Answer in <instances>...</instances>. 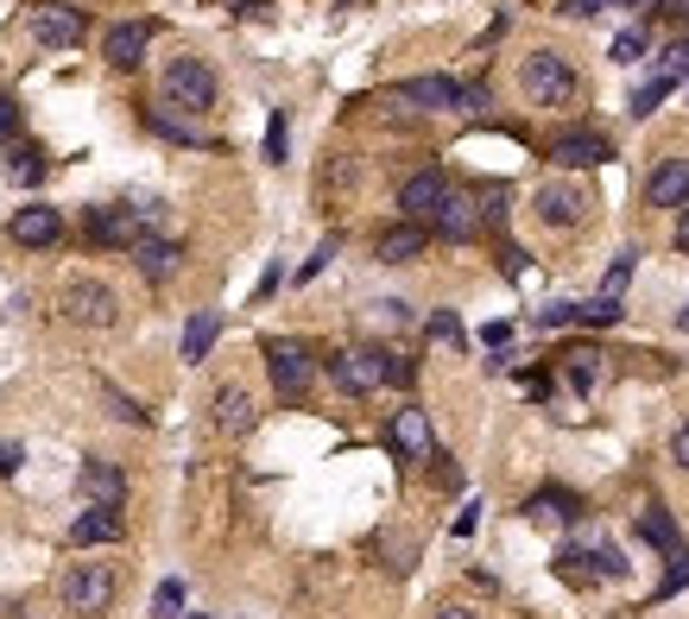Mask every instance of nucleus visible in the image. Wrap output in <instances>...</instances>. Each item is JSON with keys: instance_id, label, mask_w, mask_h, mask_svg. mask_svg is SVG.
<instances>
[{"instance_id": "obj_1", "label": "nucleus", "mask_w": 689, "mask_h": 619, "mask_svg": "<svg viewBox=\"0 0 689 619\" xmlns=\"http://www.w3.org/2000/svg\"><path fill=\"white\" fill-rule=\"evenodd\" d=\"M329 373L342 392H380V386H412V361L393 348H348V354H329Z\"/></svg>"}, {"instance_id": "obj_2", "label": "nucleus", "mask_w": 689, "mask_h": 619, "mask_svg": "<svg viewBox=\"0 0 689 619\" xmlns=\"http://www.w3.org/2000/svg\"><path fill=\"white\" fill-rule=\"evenodd\" d=\"M519 89L538 101V108H570L582 96V77L570 70V58H557V51H532V58L519 63Z\"/></svg>"}, {"instance_id": "obj_3", "label": "nucleus", "mask_w": 689, "mask_h": 619, "mask_svg": "<svg viewBox=\"0 0 689 619\" xmlns=\"http://www.w3.org/2000/svg\"><path fill=\"white\" fill-rule=\"evenodd\" d=\"M115 595H120V581L108 562H77V569H63V581H58V600L77 619H101L115 607Z\"/></svg>"}, {"instance_id": "obj_4", "label": "nucleus", "mask_w": 689, "mask_h": 619, "mask_svg": "<svg viewBox=\"0 0 689 619\" xmlns=\"http://www.w3.org/2000/svg\"><path fill=\"white\" fill-rule=\"evenodd\" d=\"M158 89H165V101L184 108V115H209V108H216V70L203 58H171L165 77H158Z\"/></svg>"}, {"instance_id": "obj_5", "label": "nucleus", "mask_w": 689, "mask_h": 619, "mask_svg": "<svg viewBox=\"0 0 689 619\" xmlns=\"http://www.w3.org/2000/svg\"><path fill=\"white\" fill-rule=\"evenodd\" d=\"M58 310L70 323H82V330H115L120 323V297H115V285H101V278H70V285L58 291Z\"/></svg>"}, {"instance_id": "obj_6", "label": "nucleus", "mask_w": 689, "mask_h": 619, "mask_svg": "<svg viewBox=\"0 0 689 619\" xmlns=\"http://www.w3.org/2000/svg\"><path fill=\"white\" fill-rule=\"evenodd\" d=\"M398 96L417 101V108H431V115H443V108H455V115L488 108V89H462V82H450V77H412V82H398Z\"/></svg>"}, {"instance_id": "obj_7", "label": "nucleus", "mask_w": 689, "mask_h": 619, "mask_svg": "<svg viewBox=\"0 0 689 619\" xmlns=\"http://www.w3.org/2000/svg\"><path fill=\"white\" fill-rule=\"evenodd\" d=\"M266 373H273V386H278V399H304L311 392V380H316V361H311V348L304 342H266Z\"/></svg>"}, {"instance_id": "obj_8", "label": "nucleus", "mask_w": 689, "mask_h": 619, "mask_svg": "<svg viewBox=\"0 0 689 619\" xmlns=\"http://www.w3.org/2000/svg\"><path fill=\"white\" fill-rule=\"evenodd\" d=\"M639 531H646V538L665 550V562H670L665 595H677V588L689 581V543H683V531H677V519H670L665 505H646V512H639Z\"/></svg>"}, {"instance_id": "obj_9", "label": "nucleus", "mask_w": 689, "mask_h": 619, "mask_svg": "<svg viewBox=\"0 0 689 619\" xmlns=\"http://www.w3.org/2000/svg\"><path fill=\"white\" fill-rule=\"evenodd\" d=\"M82 32H89L82 7H63V0H45V7H32V39L51 45V51H70V45H82Z\"/></svg>"}, {"instance_id": "obj_10", "label": "nucleus", "mask_w": 689, "mask_h": 619, "mask_svg": "<svg viewBox=\"0 0 689 619\" xmlns=\"http://www.w3.org/2000/svg\"><path fill=\"white\" fill-rule=\"evenodd\" d=\"M443 196H450V177L443 171H417V177H405V190H398V209H405V222H431L436 209H443Z\"/></svg>"}, {"instance_id": "obj_11", "label": "nucleus", "mask_w": 689, "mask_h": 619, "mask_svg": "<svg viewBox=\"0 0 689 619\" xmlns=\"http://www.w3.org/2000/svg\"><path fill=\"white\" fill-rule=\"evenodd\" d=\"M7 234H13L20 247H58V240H63V215L51 209V203H26V209L7 222Z\"/></svg>"}, {"instance_id": "obj_12", "label": "nucleus", "mask_w": 689, "mask_h": 619, "mask_svg": "<svg viewBox=\"0 0 689 619\" xmlns=\"http://www.w3.org/2000/svg\"><path fill=\"white\" fill-rule=\"evenodd\" d=\"M393 449H398V455H405V462H431V455H436L431 411H417V405L393 411Z\"/></svg>"}, {"instance_id": "obj_13", "label": "nucleus", "mask_w": 689, "mask_h": 619, "mask_svg": "<svg viewBox=\"0 0 689 619\" xmlns=\"http://www.w3.org/2000/svg\"><path fill=\"white\" fill-rule=\"evenodd\" d=\"M152 32H158L152 20L115 26V32H108V45H101V58L115 63V70H139V63H146V45H152Z\"/></svg>"}, {"instance_id": "obj_14", "label": "nucleus", "mask_w": 689, "mask_h": 619, "mask_svg": "<svg viewBox=\"0 0 689 619\" xmlns=\"http://www.w3.org/2000/svg\"><path fill=\"white\" fill-rule=\"evenodd\" d=\"M651 209H683L689 203V158H658V171L646 177Z\"/></svg>"}, {"instance_id": "obj_15", "label": "nucleus", "mask_w": 689, "mask_h": 619, "mask_svg": "<svg viewBox=\"0 0 689 619\" xmlns=\"http://www.w3.org/2000/svg\"><path fill=\"white\" fill-rule=\"evenodd\" d=\"M613 146L601 134H563L551 139V165H563V171H589V165H608Z\"/></svg>"}, {"instance_id": "obj_16", "label": "nucleus", "mask_w": 689, "mask_h": 619, "mask_svg": "<svg viewBox=\"0 0 689 619\" xmlns=\"http://www.w3.org/2000/svg\"><path fill=\"white\" fill-rule=\"evenodd\" d=\"M431 228L443 234V240H474V234H481V203L462 196V190H450L443 196V209L431 215Z\"/></svg>"}, {"instance_id": "obj_17", "label": "nucleus", "mask_w": 689, "mask_h": 619, "mask_svg": "<svg viewBox=\"0 0 689 619\" xmlns=\"http://www.w3.org/2000/svg\"><path fill=\"white\" fill-rule=\"evenodd\" d=\"M589 215V196L570 190V184H551V190H538V222L544 228H575Z\"/></svg>"}, {"instance_id": "obj_18", "label": "nucleus", "mask_w": 689, "mask_h": 619, "mask_svg": "<svg viewBox=\"0 0 689 619\" xmlns=\"http://www.w3.org/2000/svg\"><path fill=\"white\" fill-rule=\"evenodd\" d=\"M209 411H216V430L222 436H247L254 430V399H247V386H222L216 399H209Z\"/></svg>"}, {"instance_id": "obj_19", "label": "nucleus", "mask_w": 689, "mask_h": 619, "mask_svg": "<svg viewBox=\"0 0 689 619\" xmlns=\"http://www.w3.org/2000/svg\"><path fill=\"white\" fill-rule=\"evenodd\" d=\"M77 487H82V500L89 505H120L127 500V474H120L115 462H82Z\"/></svg>"}, {"instance_id": "obj_20", "label": "nucleus", "mask_w": 689, "mask_h": 619, "mask_svg": "<svg viewBox=\"0 0 689 619\" xmlns=\"http://www.w3.org/2000/svg\"><path fill=\"white\" fill-rule=\"evenodd\" d=\"M525 519L532 524H570V519H582V500H575L570 487H538L532 500H525Z\"/></svg>"}, {"instance_id": "obj_21", "label": "nucleus", "mask_w": 689, "mask_h": 619, "mask_svg": "<svg viewBox=\"0 0 689 619\" xmlns=\"http://www.w3.org/2000/svg\"><path fill=\"white\" fill-rule=\"evenodd\" d=\"M120 531H127V519H120V505H89L77 524H70V543L77 550H89V543H115Z\"/></svg>"}, {"instance_id": "obj_22", "label": "nucleus", "mask_w": 689, "mask_h": 619, "mask_svg": "<svg viewBox=\"0 0 689 619\" xmlns=\"http://www.w3.org/2000/svg\"><path fill=\"white\" fill-rule=\"evenodd\" d=\"M374 253H380V266H412L417 253H424V228H417V222H398V228H386L374 240Z\"/></svg>"}, {"instance_id": "obj_23", "label": "nucleus", "mask_w": 689, "mask_h": 619, "mask_svg": "<svg viewBox=\"0 0 689 619\" xmlns=\"http://www.w3.org/2000/svg\"><path fill=\"white\" fill-rule=\"evenodd\" d=\"M89 234H96L101 247H134V240H139V215L134 209H96V215H89Z\"/></svg>"}, {"instance_id": "obj_24", "label": "nucleus", "mask_w": 689, "mask_h": 619, "mask_svg": "<svg viewBox=\"0 0 689 619\" xmlns=\"http://www.w3.org/2000/svg\"><path fill=\"white\" fill-rule=\"evenodd\" d=\"M216 335H222V316H216V310H197V316L184 323V361H190V367H197V361H209Z\"/></svg>"}, {"instance_id": "obj_25", "label": "nucleus", "mask_w": 689, "mask_h": 619, "mask_svg": "<svg viewBox=\"0 0 689 619\" xmlns=\"http://www.w3.org/2000/svg\"><path fill=\"white\" fill-rule=\"evenodd\" d=\"M134 259H139V272H146L152 285L178 272V247H171V240H146V234H139V240H134Z\"/></svg>"}, {"instance_id": "obj_26", "label": "nucleus", "mask_w": 689, "mask_h": 619, "mask_svg": "<svg viewBox=\"0 0 689 619\" xmlns=\"http://www.w3.org/2000/svg\"><path fill=\"white\" fill-rule=\"evenodd\" d=\"M589 562H594L589 550H575V543H563V550H557V576H563V581H575V588H594L601 576H594Z\"/></svg>"}, {"instance_id": "obj_27", "label": "nucleus", "mask_w": 689, "mask_h": 619, "mask_svg": "<svg viewBox=\"0 0 689 619\" xmlns=\"http://www.w3.org/2000/svg\"><path fill=\"white\" fill-rule=\"evenodd\" d=\"M563 380H570L575 392H589L594 380H601V354H594V348H575V354H563Z\"/></svg>"}, {"instance_id": "obj_28", "label": "nucleus", "mask_w": 689, "mask_h": 619, "mask_svg": "<svg viewBox=\"0 0 689 619\" xmlns=\"http://www.w3.org/2000/svg\"><path fill=\"white\" fill-rule=\"evenodd\" d=\"M184 613V581H158L152 595V619H178Z\"/></svg>"}, {"instance_id": "obj_29", "label": "nucleus", "mask_w": 689, "mask_h": 619, "mask_svg": "<svg viewBox=\"0 0 689 619\" xmlns=\"http://www.w3.org/2000/svg\"><path fill=\"white\" fill-rule=\"evenodd\" d=\"M632 266H639V253H620V259L608 266V278H601V297H620V291H627V278H632Z\"/></svg>"}, {"instance_id": "obj_30", "label": "nucleus", "mask_w": 689, "mask_h": 619, "mask_svg": "<svg viewBox=\"0 0 689 619\" xmlns=\"http://www.w3.org/2000/svg\"><path fill=\"white\" fill-rule=\"evenodd\" d=\"M639 58H646V26H632V32L613 39V63H639Z\"/></svg>"}, {"instance_id": "obj_31", "label": "nucleus", "mask_w": 689, "mask_h": 619, "mask_svg": "<svg viewBox=\"0 0 689 619\" xmlns=\"http://www.w3.org/2000/svg\"><path fill=\"white\" fill-rule=\"evenodd\" d=\"M424 330H431V342H443V348H462V323H455L450 310H436Z\"/></svg>"}, {"instance_id": "obj_32", "label": "nucleus", "mask_w": 689, "mask_h": 619, "mask_svg": "<svg viewBox=\"0 0 689 619\" xmlns=\"http://www.w3.org/2000/svg\"><path fill=\"white\" fill-rule=\"evenodd\" d=\"M670 82H677V77H651L646 89H639V96H632V115H651V108H658V101L670 96Z\"/></svg>"}, {"instance_id": "obj_33", "label": "nucleus", "mask_w": 689, "mask_h": 619, "mask_svg": "<svg viewBox=\"0 0 689 619\" xmlns=\"http://www.w3.org/2000/svg\"><path fill=\"white\" fill-rule=\"evenodd\" d=\"M7 171L20 177V184H39V177H45V158L32 153V146H20V153H13V165H7Z\"/></svg>"}, {"instance_id": "obj_34", "label": "nucleus", "mask_w": 689, "mask_h": 619, "mask_svg": "<svg viewBox=\"0 0 689 619\" xmlns=\"http://www.w3.org/2000/svg\"><path fill=\"white\" fill-rule=\"evenodd\" d=\"M570 323H582V304H551V310H538V330H570Z\"/></svg>"}, {"instance_id": "obj_35", "label": "nucleus", "mask_w": 689, "mask_h": 619, "mask_svg": "<svg viewBox=\"0 0 689 619\" xmlns=\"http://www.w3.org/2000/svg\"><path fill=\"white\" fill-rule=\"evenodd\" d=\"M101 399H108V411H115L120 424H146V411L134 405V399H127V392H115V386H101Z\"/></svg>"}, {"instance_id": "obj_36", "label": "nucleus", "mask_w": 689, "mask_h": 619, "mask_svg": "<svg viewBox=\"0 0 689 619\" xmlns=\"http://www.w3.org/2000/svg\"><path fill=\"white\" fill-rule=\"evenodd\" d=\"M152 127H158V134H165V139H190V146H197V127H184V120H171V115H165V108H152Z\"/></svg>"}, {"instance_id": "obj_37", "label": "nucleus", "mask_w": 689, "mask_h": 619, "mask_svg": "<svg viewBox=\"0 0 689 619\" xmlns=\"http://www.w3.org/2000/svg\"><path fill=\"white\" fill-rule=\"evenodd\" d=\"M13 134H20V101H13V96H0V146H7Z\"/></svg>"}, {"instance_id": "obj_38", "label": "nucleus", "mask_w": 689, "mask_h": 619, "mask_svg": "<svg viewBox=\"0 0 689 619\" xmlns=\"http://www.w3.org/2000/svg\"><path fill=\"white\" fill-rule=\"evenodd\" d=\"M329 259H335V240H323V247H316L311 259H304V266H297V278H316V272L329 266Z\"/></svg>"}, {"instance_id": "obj_39", "label": "nucleus", "mask_w": 689, "mask_h": 619, "mask_svg": "<svg viewBox=\"0 0 689 619\" xmlns=\"http://www.w3.org/2000/svg\"><path fill=\"white\" fill-rule=\"evenodd\" d=\"M266 158H285V115H273V127H266Z\"/></svg>"}, {"instance_id": "obj_40", "label": "nucleus", "mask_w": 689, "mask_h": 619, "mask_svg": "<svg viewBox=\"0 0 689 619\" xmlns=\"http://www.w3.org/2000/svg\"><path fill=\"white\" fill-rule=\"evenodd\" d=\"M670 462H677V468L689 474V417L677 424V436H670Z\"/></svg>"}, {"instance_id": "obj_41", "label": "nucleus", "mask_w": 689, "mask_h": 619, "mask_svg": "<svg viewBox=\"0 0 689 619\" xmlns=\"http://www.w3.org/2000/svg\"><path fill=\"white\" fill-rule=\"evenodd\" d=\"M20 462H26L20 443H0V474H20Z\"/></svg>"}, {"instance_id": "obj_42", "label": "nucleus", "mask_w": 689, "mask_h": 619, "mask_svg": "<svg viewBox=\"0 0 689 619\" xmlns=\"http://www.w3.org/2000/svg\"><path fill=\"white\" fill-rule=\"evenodd\" d=\"M677 247L689 253V203H683V209H677Z\"/></svg>"}, {"instance_id": "obj_43", "label": "nucleus", "mask_w": 689, "mask_h": 619, "mask_svg": "<svg viewBox=\"0 0 689 619\" xmlns=\"http://www.w3.org/2000/svg\"><path fill=\"white\" fill-rule=\"evenodd\" d=\"M670 58H677V70H683V63H689V32H683V39H677V51H670ZM677 70H670V77H677Z\"/></svg>"}, {"instance_id": "obj_44", "label": "nucleus", "mask_w": 689, "mask_h": 619, "mask_svg": "<svg viewBox=\"0 0 689 619\" xmlns=\"http://www.w3.org/2000/svg\"><path fill=\"white\" fill-rule=\"evenodd\" d=\"M436 619H481V613H474V607H443Z\"/></svg>"}, {"instance_id": "obj_45", "label": "nucleus", "mask_w": 689, "mask_h": 619, "mask_svg": "<svg viewBox=\"0 0 689 619\" xmlns=\"http://www.w3.org/2000/svg\"><path fill=\"white\" fill-rule=\"evenodd\" d=\"M683 330H689V310H683Z\"/></svg>"}, {"instance_id": "obj_46", "label": "nucleus", "mask_w": 689, "mask_h": 619, "mask_svg": "<svg viewBox=\"0 0 689 619\" xmlns=\"http://www.w3.org/2000/svg\"><path fill=\"white\" fill-rule=\"evenodd\" d=\"M348 7H361V0H348Z\"/></svg>"}]
</instances>
